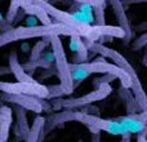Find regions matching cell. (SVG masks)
<instances>
[{
    "label": "cell",
    "instance_id": "cell-10",
    "mask_svg": "<svg viewBox=\"0 0 147 142\" xmlns=\"http://www.w3.org/2000/svg\"><path fill=\"white\" fill-rule=\"evenodd\" d=\"M110 5L114 9V13L116 16V20H117V23L119 26L124 30L125 32V36H124V41L128 43L132 38V28H130V25H129V21L127 18V13H125V8L124 5L121 4V0H106Z\"/></svg>",
    "mask_w": 147,
    "mask_h": 142
},
{
    "label": "cell",
    "instance_id": "cell-11",
    "mask_svg": "<svg viewBox=\"0 0 147 142\" xmlns=\"http://www.w3.org/2000/svg\"><path fill=\"white\" fill-rule=\"evenodd\" d=\"M117 122L121 124V127L125 129V132L130 133V135H138V133L147 131L146 122L138 119L136 116V114H130L128 116H121L117 119Z\"/></svg>",
    "mask_w": 147,
    "mask_h": 142
},
{
    "label": "cell",
    "instance_id": "cell-4",
    "mask_svg": "<svg viewBox=\"0 0 147 142\" xmlns=\"http://www.w3.org/2000/svg\"><path fill=\"white\" fill-rule=\"evenodd\" d=\"M31 1L38 4V5H40V7L48 13L49 17H51L52 20H54L53 22L63 23V25H66L67 27L74 28V30L78 32V35H80L81 38H86V36H88L92 25H86V23L80 22V21H78L75 17H74L71 13L58 9L57 7L52 5L51 3L47 1V0H31Z\"/></svg>",
    "mask_w": 147,
    "mask_h": 142
},
{
    "label": "cell",
    "instance_id": "cell-28",
    "mask_svg": "<svg viewBox=\"0 0 147 142\" xmlns=\"http://www.w3.org/2000/svg\"><path fill=\"white\" fill-rule=\"evenodd\" d=\"M21 49H22L23 53H26V52L30 51V45H28V43H22V45H21Z\"/></svg>",
    "mask_w": 147,
    "mask_h": 142
},
{
    "label": "cell",
    "instance_id": "cell-23",
    "mask_svg": "<svg viewBox=\"0 0 147 142\" xmlns=\"http://www.w3.org/2000/svg\"><path fill=\"white\" fill-rule=\"evenodd\" d=\"M146 43H147V35L143 34L141 38H137V41L133 44V49H134V51H140V49L145 48Z\"/></svg>",
    "mask_w": 147,
    "mask_h": 142
},
{
    "label": "cell",
    "instance_id": "cell-1",
    "mask_svg": "<svg viewBox=\"0 0 147 142\" xmlns=\"http://www.w3.org/2000/svg\"><path fill=\"white\" fill-rule=\"evenodd\" d=\"M52 35H78L74 28L67 27L63 23L53 22L51 25H36V26H17L10 27L9 30H5L0 32V48L7 44L14 43L18 40H28L32 38H44V36Z\"/></svg>",
    "mask_w": 147,
    "mask_h": 142
},
{
    "label": "cell",
    "instance_id": "cell-8",
    "mask_svg": "<svg viewBox=\"0 0 147 142\" xmlns=\"http://www.w3.org/2000/svg\"><path fill=\"white\" fill-rule=\"evenodd\" d=\"M111 92H112V88H111V85H110V83H103L88 94H84V96L78 97V98L63 99V101H62V107L69 109V110H74V109H78V107L89 106V105L93 103V102L105 99L107 96H110Z\"/></svg>",
    "mask_w": 147,
    "mask_h": 142
},
{
    "label": "cell",
    "instance_id": "cell-13",
    "mask_svg": "<svg viewBox=\"0 0 147 142\" xmlns=\"http://www.w3.org/2000/svg\"><path fill=\"white\" fill-rule=\"evenodd\" d=\"M12 122H13V110L8 106H1L0 107V142L8 141Z\"/></svg>",
    "mask_w": 147,
    "mask_h": 142
},
{
    "label": "cell",
    "instance_id": "cell-25",
    "mask_svg": "<svg viewBox=\"0 0 147 142\" xmlns=\"http://www.w3.org/2000/svg\"><path fill=\"white\" fill-rule=\"evenodd\" d=\"M38 25V18L32 14H28L25 18V26H36Z\"/></svg>",
    "mask_w": 147,
    "mask_h": 142
},
{
    "label": "cell",
    "instance_id": "cell-15",
    "mask_svg": "<svg viewBox=\"0 0 147 142\" xmlns=\"http://www.w3.org/2000/svg\"><path fill=\"white\" fill-rule=\"evenodd\" d=\"M22 9L25 10L26 14L35 16V17L38 18V20L40 21L43 25H51V23H53V20H52V18L48 16V13H47L45 10L40 7V5L35 4V3L31 1V3H28V4L23 5Z\"/></svg>",
    "mask_w": 147,
    "mask_h": 142
},
{
    "label": "cell",
    "instance_id": "cell-26",
    "mask_svg": "<svg viewBox=\"0 0 147 142\" xmlns=\"http://www.w3.org/2000/svg\"><path fill=\"white\" fill-rule=\"evenodd\" d=\"M146 0H121V4L124 5V8H125V5H129V4H132V3H145Z\"/></svg>",
    "mask_w": 147,
    "mask_h": 142
},
{
    "label": "cell",
    "instance_id": "cell-12",
    "mask_svg": "<svg viewBox=\"0 0 147 142\" xmlns=\"http://www.w3.org/2000/svg\"><path fill=\"white\" fill-rule=\"evenodd\" d=\"M70 49L72 53H75V60L74 64H81L86 62L88 60V49H86L84 40L80 35H70Z\"/></svg>",
    "mask_w": 147,
    "mask_h": 142
},
{
    "label": "cell",
    "instance_id": "cell-22",
    "mask_svg": "<svg viewBox=\"0 0 147 142\" xmlns=\"http://www.w3.org/2000/svg\"><path fill=\"white\" fill-rule=\"evenodd\" d=\"M47 88H48V96H47L45 99H51V98H56V97L65 96V92L59 84L58 85H47Z\"/></svg>",
    "mask_w": 147,
    "mask_h": 142
},
{
    "label": "cell",
    "instance_id": "cell-3",
    "mask_svg": "<svg viewBox=\"0 0 147 142\" xmlns=\"http://www.w3.org/2000/svg\"><path fill=\"white\" fill-rule=\"evenodd\" d=\"M49 41L52 45V52L54 56V62H56V71L59 78V85L62 87L65 94H71L75 88L72 79H71V71H70V64L67 61L66 53L62 40L58 35L49 36Z\"/></svg>",
    "mask_w": 147,
    "mask_h": 142
},
{
    "label": "cell",
    "instance_id": "cell-18",
    "mask_svg": "<svg viewBox=\"0 0 147 142\" xmlns=\"http://www.w3.org/2000/svg\"><path fill=\"white\" fill-rule=\"evenodd\" d=\"M14 112L17 115V129L20 131L21 136H27L28 132V124H27V118H26V110L21 106H17L14 109Z\"/></svg>",
    "mask_w": 147,
    "mask_h": 142
},
{
    "label": "cell",
    "instance_id": "cell-16",
    "mask_svg": "<svg viewBox=\"0 0 147 142\" xmlns=\"http://www.w3.org/2000/svg\"><path fill=\"white\" fill-rule=\"evenodd\" d=\"M47 119L43 116H38L35 120H34L31 128L28 129L27 136H26V142H38L39 138H40V135L43 132L44 127H45Z\"/></svg>",
    "mask_w": 147,
    "mask_h": 142
},
{
    "label": "cell",
    "instance_id": "cell-14",
    "mask_svg": "<svg viewBox=\"0 0 147 142\" xmlns=\"http://www.w3.org/2000/svg\"><path fill=\"white\" fill-rule=\"evenodd\" d=\"M9 69H10V71H12L13 75H14V78L17 79L18 81H34L35 80L30 74H27L25 70H23L22 65L18 62L17 52L16 51H12L10 54H9Z\"/></svg>",
    "mask_w": 147,
    "mask_h": 142
},
{
    "label": "cell",
    "instance_id": "cell-21",
    "mask_svg": "<svg viewBox=\"0 0 147 142\" xmlns=\"http://www.w3.org/2000/svg\"><path fill=\"white\" fill-rule=\"evenodd\" d=\"M105 9L106 5L93 7V18L96 25H105Z\"/></svg>",
    "mask_w": 147,
    "mask_h": 142
},
{
    "label": "cell",
    "instance_id": "cell-20",
    "mask_svg": "<svg viewBox=\"0 0 147 142\" xmlns=\"http://www.w3.org/2000/svg\"><path fill=\"white\" fill-rule=\"evenodd\" d=\"M49 36H44L41 40H39L38 43L35 44V47L32 48V51H31V54H30V58H28V61H34V60H38L39 57H40V54L43 53L44 51H45V48L49 45Z\"/></svg>",
    "mask_w": 147,
    "mask_h": 142
},
{
    "label": "cell",
    "instance_id": "cell-29",
    "mask_svg": "<svg viewBox=\"0 0 147 142\" xmlns=\"http://www.w3.org/2000/svg\"><path fill=\"white\" fill-rule=\"evenodd\" d=\"M93 135H96V138H93V142H99V132L93 133Z\"/></svg>",
    "mask_w": 147,
    "mask_h": 142
},
{
    "label": "cell",
    "instance_id": "cell-27",
    "mask_svg": "<svg viewBox=\"0 0 147 142\" xmlns=\"http://www.w3.org/2000/svg\"><path fill=\"white\" fill-rule=\"evenodd\" d=\"M121 142H132V135L130 133H125L121 136Z\"/></svg>",
    "mask_w": 147,
    "mask_h": 142
},
{
    "label": "cell",
    "instance_id": "cell-5",
    "mask_svg": "<svg viewBox=\"0 0 147 142\" xmlns=\"http://www.w3.org/2000/svg\"><path fill=\"white\" fill-rule=\"evenodd\" d=\"M80 66L85 71H88L90 75L92 74H111V75L116 76V79H119L120 83H121V87L128 88V89H130V87H132V79H130V76L121 67L117 66V65L109 64L105 60V57H102V56H99L98 58H96L92 62H81Z\"/></svg>",
    "mask_w": 147,
    "mask_h": 142
},
{
    "label": "cell",
    "instance_id": "cell-9",
    "mask_svg": "<svg viewBox=\"0 0 147 142\" xmlns=\"http://www.w3.org/2000/svg\"><path fill=\"white\" fill-rule=\"evenodd\" d=\"M0 99L5 102H10V103L16 105V106H21L25 110L40 114L43 111V105H41V98H38L35 96H30V94H10V93H3Z\"/></svg>",
    "mask_w": 147,
    "mask_h": 142
},
{
    "label": "cell",
    "instance_id": "cell-6",
    "mask_svg": "<svg viewBox=\"0 0 147 142\" xmlns=\"http://www.w3.org/2000/svg\"><path fill=\"white\" fill-rule=\"evenodd\" d=\"M74 120L79 123L85 124L88 128H96L98 131H105V132L110 133V135L115 136H123L125 135V129L121 127L119 122L116 119L110 120V119H102V118L97 116L93 114H86V112H78L76 111L74 114Z\"/></svg>",
    "mask_w": 147,
    "mask_h": 142
},
{
    "label": "cell",
    "instance_id": "cell-19",
    "mask_svg": "<svg viewBox=\"0 0 147 142\" xmlns=\"http://www.w3.org/2000/svg\"><path fill=\"white\" fill-rule=\"evenodd\" d=\"M28 3H31V0H12L10 4H9V9H8V12H7V16H5L7 22H9L10 25H12V22H13V20H14L17 12L23 7V5L28 4Z\"/></svg>",
    "mask_w": 147,
    "mask_h": 142
},
{
    "label": "cell",
    "instance_id": "cell-2",
    "mask_svg": "<svg viewBox=\"0 0 147 142\" xmlns=\"http://www.w3.org/2000/svg\"><path fill=\"white\" fill-rule=\"evenodd\" d=\"M84 44H85V47H86L88 51H92L97 54H101L102 57H106V58H110L115 65H117L119 67H121V69L130 76V79H132V87H130V89L133 91L132 93H133V96H134V98H136V101H137L140 109L142 110V111H146L147 99H146L145 91H143L142 84H141V80L138 79V75H137V72H136L134 67L128 62V60L125 58L123 54H120L117 51L109 48V47H106L105 44H101V43H98V41H86V40H84Z\"/></svg>",
    "mask_w": 147,
    "mask_h": 142
},
{
    "label": "cell",
    "instance_id": "cell-24",
    "mask_svg": "<svg viewBox=\"0 0 147 142\" xmlns=\"http://www.w3.org/2000/svg\"><path fill=\"white\" fill-rule=\"evenodd\" d=\"M72 1L79 3V4H81V3H88V4L93 5V7H99V5H106L107 4L106 0H72Z\"/></svg>",
    "mask_w": 147,
    "mask_h": 142
},
{
    "label": "cell",
    "instance_id": "cell-17",
    "mask_svg": "<svg viewBox=\"0 0 147 142\" xmlns=\"http://www.w3.org/2000/svg\"><path fill=\"white\" fill-rule=\"evenodd\" d=\"M119 94H120V97H121V98L125 101V105H127V107H128L129 115L130 114H137V112H138L137 109H140V106H138V103H137V101H136V98H134V96H133L132 92H130L128 88L120 87Z\"/></svg>",
    "mask_w": 147,
    "mask_h": 142
},
{
    "label": "cell",
    "instance_id": "cell-7",
    "mask_svg": "<svg viewBox=\"0 0 147 142\" xmlns=\"http://www.w3.org/2000/svg\"><path fill=\"white\" fill-rule=\"evenodd\" d=\"M0 91L3 93L10 94H30L38 98L45 99L48 96V88L47 85L34 81H18V83H8V81H0Z\"/></svg>",
    "mask_w": 147,
    "mask_h": 142
}]
</instances>
